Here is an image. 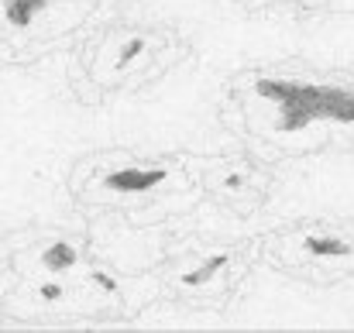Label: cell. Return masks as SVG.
<instances>
[{
    "label": "cell",
    "mask_w": 354,
    "mask_h": 333,
    "mask_svg": "<svg viewBox=\"0 0 354 333\" xmlns=\"http://www.w3.org/2000/svg\"><path fill=\"white\" fill-rule=\"evenodd\" d=\"M165 179V172H114L107 175V189H120V193H145L151 186H158Z\"/></svg>",
    "instance_id": "cell-1"
},
{
    "label": "cell",
    "mask_w": 354,
    "mask_h": 333,
    "mask_svg": "<svg viewBox=\"0 0 354 333\" xmlns=\"http://www.w3.org/2000/svg\"><path fill=\"white\" fill-rule=\"evenodd\" d=\"M76 261V251L69 247V244H52L48 251H45V268H52V272H62V268H69Z\"/></svg>",
    "instance_id": "cell-2"
},
{
    "label": "cell",
    "mask_w": 354,
    "mask_h": 333,
    "mask_svg": "<svg viewBox=\"0 0 354 333\" xmlns=\"http://www.w3.org/2000/svg\"><path fill=\"white\" fill-rule=\"evenodd\" d=\"M306 247H310L313 254H324V258H341V254H348V251H351L344 240H330V237H310V240H306Z\"/></svg>",
    "instance_id": "cell-3"
},
{
    "label": "cell",
    "mask_w": 354,
    "mask_h": 333,
    "mask_svg": "<svg viewBox=\"0 0 354 333\" xmlns=\"http://www.w3.org/2000/svg\"><path fill=\"white\" fill-rule=\"evenodd\" d=\"M227 265V254H217V258H210V265L207 268H196V272H189V275H183V285H200V282H207L217 268H224Z\"/></svg>",
    "instance_id": "cell-4"
},
{
    "label": "cell",
    "mask_w": 354,
    "mask_h": 333,
    "mask_svg": "<svg viewBox=\"0 0 354 333\" xmlns=\"http://www.w3.org/2000/svg\"><path fill=\"white\" fill-rule=\"evenodd\" d=\"M141 48H145V41H141V38H134V41H127V45L120 48V62H131V59H134V55H138Z\"/></svg>",
    "instance_id": "cell-5"
},
{
    "label": "cell",
    "mask_w": 354,
    "mask_h": 333,
    "mask_svg": "<svg viewBox=\"0 0 354 333\" xmlns=\"http://www.w3.org/2000/svg\"><path fill=\"white\" fill-rule=\"evenodd\" d=\"M38 296H41V299H48V303H55V299H62V289H59L55 282H45V285L38 289Z\"/></svg>",
    "instance_id": "cell-6"
},
{
    "label": "cell",
    "mask_w": 354,
    "mask_h": 333,
    "mask_svg": "<svg viewBox=\"0 0 354 333\" xmlns=\"http://www.w3.org/2000/svg\"><path fill=\"white\" fill-rule=\"evenodd\" d=\"M93 282H97L104 292H114V289H118V282H114V278H107V275H100V272L93 275Z\"/></svg>",
    "instance_id": "cell-7"
}]
</instances>
